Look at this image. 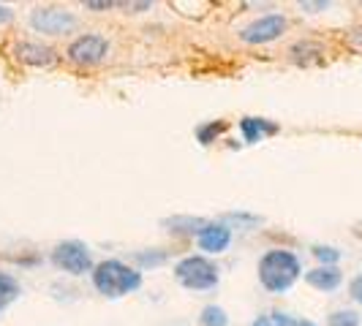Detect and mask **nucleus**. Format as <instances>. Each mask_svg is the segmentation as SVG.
<instances>
[{
    "instance_id": "obj_6",
    "label": "nucleus",
    "mask_w": 362,
    "mask_h": 326,
    "mask_svg": "<svg viewBox=\"0 0 362 326\" xmlns=\"http://www.w3.org/2000/svg\"><path fill=\"white\" fill-rule=\"evenodd\" d=\"M286 28H289L286 14H278V11L262 14V17L251 19V22L240 30V41H243V44H251V47L272 44V41H278V38L286 33Z\"/></svg>"
},
{
    "instance_id": "obj_10",
    "label": "nucleus",
    "mask_w": 362,
    "mask_h": 326,
    "mask_svg": "<svg viewBox=\"0 0 362 326\" xmlns=\"http://www.w3.org/2000/svg\"><path fill=\"white\" fill-rule=\"evenodd\" d=\"M305 283H308L310 289L329 294V291L341 289L344 272L338 270V267H313L310 272H305Z\"/></svg>"
},
{
    "instance_id": "obj_13",
    "label": "nucleus",
    "mask_w": 362,
    "mask_h": 326,
    "mask_svg": "<svg viewBox=\"0 0 362 326\" xmlns=\"http://www.w3.org/2000/svg\"><path fill=\"white\" fill-rule=\"evenodd\" d=\"M199 326H229V315L221 305H207L199 313Z\"/></svg>"
},
{
    "instance_id": "obj_11",
    "label": "nucleus",
    "mask_w": 362,
    "mask_h": 326,
    "mask_svg": "<svg viewBox=\"0 0 362 326\" xmlns=\"http://www.w3.org/2000/svg\"><path fill=\"white\" fill-rule=\"evenodd\" d=\"M240 131H243V139L248 142V145H256V142H262L264 136H272L278 126L270 123V120H264V117H243L240 120Z\"/></svg>"
},
{
    "instance_id": "obj_5",
    "label": "nucleus",
    "mask_w": 362,
    "mask_h": 326,
    "mask_svg": "<svg viewBox=\"0 0 362 326\" xmlns=\"http://www.w3.org/2000/svg\"><path fill=\"white\" fill-rule=\"evenodd\" d=\"M28 22H30V28L36 33H44V36H69L79 25V19L74 17L71 11L54 8V6H36L30 11Z\"/></svg>"
},
{
    "instance_id": "obj_7",
    "label": "nucleus",
    "mask_w": 362,
    "mask_h": 326,
    "mask_svg": "<svg viewBox=\"0 0 362 326\" xmlns=\"http://www.w3.org/2000/svg\"><path fill=\"white\" fill-rule=\"evenodd\" d=\"M109 54V41L101 33H82L76 36L66 47V57L71 60L74 66H82V68H90L104 63Z\"/></svg>"
},
{
    "instance_id": "obj_22",
    "label": "nucleus",
    "mask_w": 362,
    "mask_h": 326,
    "mask_svg": "<svg viewBox=\"0 0 362 326\" xmlns=\"http://www.w3.org/2000/svg\"><path fill=\"white\" fill-rule=\"evenodd\" d=\"M11 19H14V11H11L8 6L0 3V25H3V22H11Z\"/></svg>"
},
{
    "instance_id": "obj_14",
    "label": "nucleus",
    "mask_w": 362,
    "mask_h": 326,
    "mask_svg": "<svg viewBox=\"0 0 362 326\" xmlns=\"http://www.w3.org/2000/svg\"><path fill=\"white\" fill-rule=\"evenodd\" d=\"M226 131V123H204V126H199L197 128V139H199L202 145H213L218 136Z\"/></svg>"
},
{
    "instance_id": "obj_15",
    "label": "nucleus",
    "mask_w": 362,
    "mask_h": 326,
    "mask_svg": "<svg viewBox=\"0 0 362 326\" xmlns=\"http://www.w3.org/2000/svg\"><path fill=\"white\" fill-rule=\"evenodd\" d=\"M327 326H362V324H360V315L354 310H335V313H329Z\"/></svg>"
},
{
    "instance_id": "obj_20",
    "label": "nucleus",
    "mask_w": 362,
    "mask_h": 326,
    "mask_svg": "<svg viewBox=\"0 0 362 326\" xmlns=\"http://www.w3.org/2000/svg\"><path fill=\"white\" fill-rule=\"evenodd\" d=\"M123 8H128L131 14H139V11H150L153 8V3H123Z\"/></svg>"
},
{
    "instance_id": "obj_12",
    "label": "nucleus",
    "mask_w": 362,
    "mask_h": 326,
    "mask_svg": "<svg viewBox=\"0 0 362 326\" xmlns=\"http://www.w3.org/2000/svg\"><path fill=\"white\" fill-rule=\"evenodd\" d=\"M19 294H22V286H19L17 277L11 272H0V313L8 305H14L19 299Z\"/></svg>"
},
{
    "instance_id": "obj_9",
    "label": "nucleus",
    "mask_w": 362,
    "mask_h": 326,
    "mask_svg": "<svg viewBox=\"0 0 362 326\" xmlns=\"http://www.w3.org/2000/svg\"><path fill=\"white\" fill-rule=\"evenodd\" d=\"M19 63L25 66H33V68H47L54 63V49L47 44H38V41H19L14 47Z\"/></svg>"
},
{
    "instance_id": "obj_21",
    "label": "nucleus",
    "mask_w": 362,
    "mask_h": 326,
    "mask_svg": "<svg viewBox=\"0 0 362 326\" xmlns=\"http://www.w3.org/2000/svg\"><path fill=\"white\" fill-rule=\"evenodd\" d=\"M329 3H300V8H305V11H310V14H316V11H322V8H327Z\"/></svg>"
},
{
    "instance_id": "obj_23",
    "label": "nucleus",
    "mask_w": 362,
    "mask_h": 326,
    "mask_svg": "<svg viewBox=\"0 0 362 326\" xmlns=\"http://www.w3.org/2000/svg\"><path fill=\"white\" fill-rule=\"evenodd\" d=\"M251 326H275V324H272L270 315H259V318H256V321Z\"/></svg>"
},
{
    "instance_id": "obj_2",
    "label": "nucleus",
    "mask_w": 362,
    "mask_h": 326,
    "mask_svg": "<svg viewBox=\"0 0 362 326\" xmlns=\"http://www.w3.org/2000/svg\"><path fill=\"white\" fill-rule=\"evenodd\" d=\"M303 274V264L291 250H267L259 258V283L270 294H284L289 291Z\"/></svg>"
},
{
    "instance_id": "obj_8",
    "label": "nucleus",
    "mask_w": 362,
    "mask_h": 326,
    "mask_svg": "<svg viewBox=\"0 0 362 326\" xmlns=\"http://www.w3.org/2000/svg\"><path fill=\"white\" fill-rule=\"evenodd\" d=\"M197 245H199L202 255L223 253L232 245V229L226 223H207L199 234H197Z\"/></svg>"
},
{
    "instance_id": "obj_18",
    "label": "nucleus",
    "mask_w": 362,
    "mask_h": 326,
    "mask_svg": "<svg viewBox=\"0 0 362 326\" xmlns=\"http://www.w3.org/2000/svg\"><path fill=\"white\" fill-rule=\"evenodd\" d=\"M349 296H351L357 305H362V274H357V277L349 283Z\"/></svg>"
},
{
    "instance_id": "obj_3",
    "label": "nucleus",
    "mask_w": 362,
    "mask_h": 326,
    "mask_svg": "<svg viewBox=\"0 0 362 326\" xmlns=\"http://www.w3.org/2000/svg\"><path fill=\"white\" fill-rule=\"evenodd\" d=\"M175 277L182 289L194 291V294H204L213 291L221 283V270L216 261H210L207 255H185L175 264Z\"/></svg>"
},
{
    "instance_id": "obj_1",
    "label": "nucleus",
    "mask_w": 362,
    "mask_h": 326,
    "mask_svg": "<svg viewBox=\"0 0 362 326\" xmlns=\"http://www.w3.org/2000/svg\"><path fill=\"white\" fill-rule=\"evenodd\" d=\"M90 277L93 289L107 299H120V296H128V294L142 289V272L128 267L120 258H107V261L95 264Z\"/></svg>"
},
{
    "instance_id": "obj_16",
    "label": "nucleus",
    "mask_w": 362,
    "mask_h": 326,
    "mask_svg": "<svg viewBox=\"0 0 362 326\" xmlns=\"http://www.w3.org/2000/svg\"><path fill=\"white\" fill-rule=\"evenodd\" d=\"M313 255H316L319 267H338V261H341V250L327 248V245H316V248H313Z\"/></svg>"
},
{
    "instance_id": "obj_19",
    "label": "nucleus",
    "mask_w": 362,
    "mask_h": 326,
    "mask_svg": "<svg viewBox=\"0 0 362 326\" xmlns=\"http://www.w3.org/2000/svg\"><path fill=\"white\" fill-rule=\"evenodd\" d=\"M115 6H120V3H112V0H85V8H90V11H107V8H115Z\"/></svg>"
},
{
    "instance_id": "obj_4",
    "label": "nucleus",
    "mask_w": 362,
    "mask_h": 326,
    "mask_svg": "<svg viewBox=\"0 0 362 326\" xmlns=\"http://www.w3.org/2000/svg\"><path fill=\"white\" fill-rule=\"evenodd\" d=\"M52 264L57 270H63L66 274H93L95 264H93L90 248L79 239H66V242H57L52 250Z\"/></svg>"
},
{
    "instance_id": "obj_17",
    "label": "nucleus",
    "mask_w": 362,
    "mask_h": 326,
    "mask_svg": "<svg viewBox=\"0 0 362 326\" xmlns=\"http://www.w3.org/2000/svg\"><path fill=\"white\" fill-rule=\"evenodd\" d=\"M134 258H136L142 267H158V264H163V258H166V255L163 253H136Z\"/></svg>"
}]
</instances>
